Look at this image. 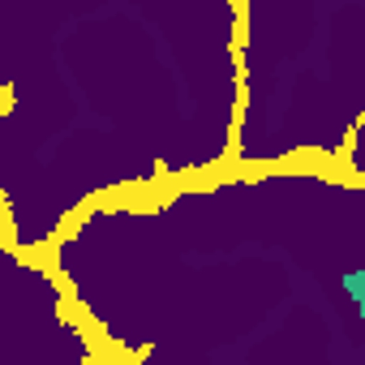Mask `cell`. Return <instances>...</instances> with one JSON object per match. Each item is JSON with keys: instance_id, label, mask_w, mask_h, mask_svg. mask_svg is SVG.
Returning a JSON list of instances; mask_svg holds the SVG:
<instances>
[{"instance_id": "1", "label": "cell", "mask_w": 365, "mask_h": 365, "mask_svg": "<svg viewBox=\"0 0 365 365\" xmlns=\"http://www.w3.org/2000/svg\"><path fill=\"white\" fill-rule=\"evenodd\" d=\"M344 292L352 297L356 318H365V262H361L356 271H344Z\"/></svg>"}]
</instances>
